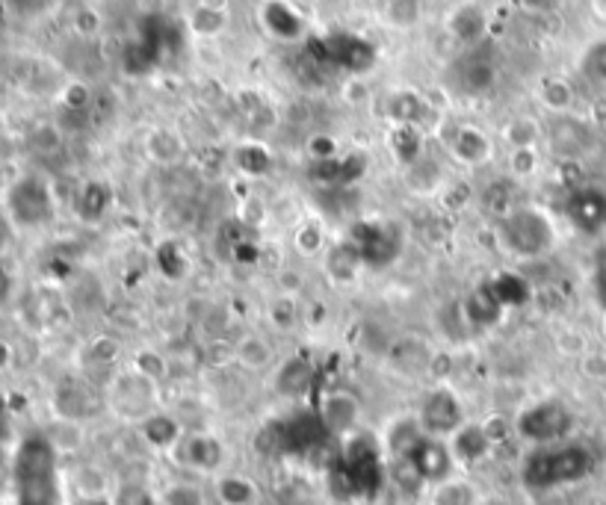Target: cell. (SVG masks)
<instances>
[{
    "label": "cell",
    "mask_w": 606,
    "mask_h": 505,
    "mask_svg": "<svg viewBox=\"0 0 606 505\" xmlns=\"http://www.w3.org/2000/svg\"><path fill=\"white\" fill-rule=\"evenodd\" d=\"M213 497H216L219 505H255L261 494H258V485L249 476L225 473V476H216Z\"/></svg>",
    "instance_id": "cell-1"
},
{
    "label": "cell",
    "mask_w": 606,
    "mask_h": 505,
    "mask_svg": "<svg viewBox=\"0 0 606 505\" xmlns=\"http://www.w3.org/2000/svg\"><path fill=\"white\" fill-rule=\"evenodd\" d=\"M323 420L332 432H349L358 423V402L349 393H332L323 405Z\"/></svg>",
    "instance_id": "cell-2"
},
{
    "label": "cell",
    "mask_w": 606,
    "mask_h": 505,
    "mask_svg": "<svg viewBox=\"0 0 606 505\" xmlns=\"http://www.w3.org/2000/svg\"><path fill=\"white\" fill-rule=\"evenodd\" d=\"M234 358H237V364L246 367V370H267L272 364V346L264 337L249 334V337H243V340L234 346Z\"/></svg>",
    "instance_id": "cell-3"
},
{
    "label": "cell",
    "mask_w": 606,
    "mask_h": 505,
    "mask_svg": "<svg viewBox=\"0 0 606 505\" xmlns=\"http://www.w3.org/2000/svg\"><path fill=\"white\" fill-rule=\"evenodd\" d=\"M574 86L565 80V77H547V80H541L539 86V101L550 110V113H568L571 107H574Z\"/></svg>",
    "instance_id": "cell-4"
},
{
    "label": "cell",
    "mask_w": 606,
    "mask_h": 505,
    "mask_svg": "<svg viewBox=\"0 0 606 505\" xmlns=\"http://www.w3.org/2000/svg\"><path fill=\"white\" fill-rule=\"evenodd\" d=\"M160 505H210V497L199 482H169L160 494Z\"/></svg>",
    "instance_id": "cell-5"
},
{
    "label": "cell",
    "mask_w": 606,
    "mask_h": 505,
    "mask_svg": "<svg viewBox=\"0 0 606 505\" xmlns=\"http://www.w3.org/2000/svg\"><path fill=\"white\" fill-rule=\"evenodd\" d=\"M74 491L83 497V500H98V497H104L107 494V476H104V470H98V467H77L74 470Z\"/></svg>",
    "instance_id": "cell-6"
},
{
    "label": "cell",
    "mask_w": 606,
    "mask_h": 505,
    "mask_svg": "<svg viewBox=\"0 0 606 505\" xmlns=\"http://www.w3.org/2000/svg\"><path fill=\"white\" fill-rule=\"evenodd\" d=\"M506 142L518 151V148H536V142H539L541 136V127L536 119H530V116H521V119H512L509 125H506Z\"/></svg>",
    "instance_id": "cell-7"
},
{
    "label": "cell",
    "mask_w": 606,
    "mask_h": 505,
    "mask_svg": "<svg viewBox=\"0 0 606 505\" xmlns=\"http://www.w3.org/2000/svg\"><path fill=\"white\" fill-rule=\"evenodd\" d=\"M580 71L598 83V86H606V39H598L586 48L583 60H580Z\"/></svg>",
    "instance_id": "cell-8"
},
{
    "label": "cell",
    "mask_w": 606,
    "mask_h": 505,
    "mask_svg": "<svg viewBox=\"0 0 606 505\" xmlns=\"http://www.w3.org/2000/svg\"><path fill=\"white\" fill-rule=\"evenodd\" d=\"M51 443H54L60 452H74V449H80V443H83V429L77 426V420L63 417V420H57V423L51 426Z\"/></svg>",
    "instance_id": "cell-9"
},
{
    "label": "cell",
    "mask_w": 606,
    "mask_h": 505,
    "mask_svg": "<svg viewBox=\"0 0 606 505\" xmlns=\"http://www.w3.org/2000/svg\"><path fill=\"white\" fill-rule=\"evenodd\" d=\"M136 373L145 379L160 381L166 376V361L154 352H142V355H136Z\"/></svg>",
    "instance_id": "cell-10"
},
{
    "label": "cell",
    "mask_w": 606,
    "mask_h": 505,
    "mask_svg": "<svg viewBox=\"0 0 606 505\" xmlns=\"http://www.w3.org/2000/svg\"><path fill=\"white\" fill-rule=\"evenodd\" d=\"M580 370H583V376L586 379H595V381H604L606 379V352H586V355H580Z\"/></svg>",
    "instance_id": "cell-11"
},
{
    "label": "cell",
    "mask_w": 606,
    "mask_h": 505,
    "mask_svg": "<svg viewBox=\"0 0 606 505\" xmlns=\"http://www.w3.org/2000/svg\"><path fill=\"white\" fill-rule=\"evenodd\" d=\"M9 361H12V346L0 340V373H3L6 367H9Z\"/></svg>",
    "instance_id": "cell-12"
}]
</instances>
